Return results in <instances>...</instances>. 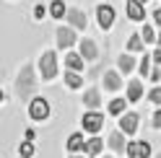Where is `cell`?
Wrapping results in <instances>:
<instances>
[{"instance_id":"obj_5","label":"cell","mask_w":161,"mask_h":158,"mask_svg":"<svg viewBox=\"0 0 161 158\" xmlns=\"http://www.w3.org/2000/svg\"><path fill=\"white\" fill-rule=\"evenodd\" d=\"M80 122H83V130L86 132H99L104 127V117L99 114V112H86Z\"/></svg>"},{"instance_id":"obj_15","label":"cell","mask_w":161,"mask_h":158,"mask_svg":"<svg viewBox=\"0 0 161 158\" xmlns=\"http://www.w3.org/2000/svg\"><path fill=\"white\" fill-rule=\"evenodd\" d=\"M83 104L88 106V109H96V106L102 104V93H99L96 88H88V91L83 93Z\"/></svg>"},{"instance_id":"obj_23","label":"cell","mask_w":161,"mask_h":158,"mask_svg":"<svg viewBox=\"0 0 161 158\" xmlns=\"http://www.w3.org/2000/svg\"><path fill=\"white\" fill-rule=\"evenodd\" d=\"M127 49H130V52H140V49H143V36L133 34V36H130V42H127Z\"/></svg>"},{"instance_id":"obj_30","label":"cell","mask_w":161,"mask_h":158,"mask_svg":"<svg viewBox=\"0 0 161 158\" xmlns=\"http://www.w3.org/2000/svg\"><path fill=\"white\" fill-rule=\"evenodd\" d=\"M151 81H161V67H158V70H153V73H151Z\"/></svg>"},{"instance_id":"obj_3","label":"cell","mask_w":161,"mask_h":158,"mask_svg":"<svg viewBox=\"0 0 161 158\" xmlns=\"http://www.w3.org/2000/svg\"><path fill=\"white\" fill-rule=\"evenodd\" d=\"M29 117L36 119V122L47 119V117H49V104H47V98H42V96L31 98V104H29Z\"/></svg>"},{"instance_id":"obj_25","label":"cell","mask_w":161,"mask_h":158,"mask_svg":"<svg viewBox=\"0 0 161 158\" xmlns=\"http://www.w3.org/2000/svg\"><path fill=\"white\" fill-rule=\"evenodd\" d=\"M140 75H143V78H146V75H151V57H148V55L143 57V60H140Z\"/></svg>"},{"instance_id":"obj_8","label":"cell","mask_w":161,"mask_h":158,"mask_svg":"<svg viewBox=\"0 0 161 158\" xmlns=\"http://www.w3.org/2000/svg\"><path fill=\"white\" fill-rule=\"evenodd\" d=\"M138 119H140V117H138L135 112L122 114V119H119V130H122L125 135H133V132L138 130Z\"/></svg>"},{"instance_id":"obj_33","label":"cell","mask_w":161,"mask_h":158,"mask_svg":"<svg viewBox=\"0 0 161 158\" xmlns=\"http://www.w3.org/2000/svg\"><path fill=\"white\" fill-rule=\"evenodd\" d=\"M70 158H83V155H75V153H73V155H70Z\"/></svg>"},{"instance_id":"obj_13","label":"cell","mask_w":161,"mask_h":158,"mask_svg":"<svg viewBox=\"0 0 161 158\" xmlns=\"http://www.w3.org/2000/svg\"><path fill=\"white\" fill-rule=\"evenodd\" d=\"M140 98H143V83L130 81L127 83V101H140Z\"/></svg>"},{"instance_id":"obj_28","label":"cell","mask_w":161,"mask_h":158,"mask_svg":"<svg viewBox=\"0 0 161 158\" xmlns=\"http://www.w3.org/2000/svg\"><path fill=\"white\" fill-rule=\"evenodd\" d=\"M44 13H47L44 5H36V8H34V18H44Z\"/></svg>"},{"instance_id":"obj_19","label":"cell","mask_w":161,"mask_h":158,"mask_svg":"<svg viewBox=\"0 0 161 158\" xmlns=\"http://www.w3.org/2000/svg\"><path fill=\"white\" fill-rule=\"evenodd\" d=\"M102 148H104V140L91 137V140H86V148H83V150H86L88 155H99V153H102Z\"/></svg>"},{"instance_id":"obj_17","label":"cell","mask_w":161,"mask_h":158,"mask_svg":"<svg viewBox=\"0 0 161 158\" xmlns=\"http://www.w3.org/2000/svg\"><path fill=\"white\" fill-rule=\"evenodd\" d=\"M49 16H52V18L68 16V5L63 3V0H52V3H49Z\"/></svg>"},{"instance_id":"obj_36","label":"cell","mask_w":161,"mask_h":158,"mask_svg":"<svg viewBox=\"0 0 161 158\" xmlns=\"http://www.w3.org/2000/svg\"><path fill=\"white\" fill-rule=\"evenodd\" d=\"M104 158H109V155H104Z\"/></svg>"},{"instance_id":"obj_26","label":"cell","mask_w":161,"mask_h":158,"mask_svg":"<svg viewBox=\"0 0 161 158\" xmlns=\"http://www.w3.org/2000/svg\"><path fill=\"white\" fill-rule=\"evenodd\" d=\"M18 153H21L24 158H29V155H31V153H34V145H31V143H29V140H26V143H21V148H18Z\"/></svg>"},{"instance_id":"obj_7","label":"cell","mask_w":161,"mask_h":158,"mask_svg":"<svg viewBox=\"0 0 161 158\" xmlns=\"http://www.w3.org/2000/svg\"><path fill=\"white\" fill-rule=\"evenodd\" d=\"M127 155L130 158H151V145L140 143V140H133V143H127Z\"/></svg>"},{"instance_id":"obj_9","label":"cell","mask_w":161,"mask_h":158,"mask_svg":"<svg viewBox=\"0 0 161 158\" xmlns=\"http://www.w3.org/2000/svg\"><path fill=\"white\" fill-rule=\"evenodd\" d=\"M65 18H68V24L73 26V29H86V24H88V18H86V13L80 11V8H70Z\"/></svg>"},{"instance_id":"obj_21","label":"cell","mask_w":161,"mask_h":158,"mask_svg":"<svg viewBox=\"0 0 161 158\" xmlns=\"http://www.w3.org/2000/svg\"><path fill=\"white\" fill-rule=\"evenodd\" d=\"M125 104H127V98H114L112 104H109V114H114V117H119L125 112Z\"/></svg>"},{"instance_id":"obj_37","label":"cell","mask_w":161,"mask_h":158,"mask_svg":"<svg viewBox=\"0 0 161 158\" xmlns=\"http://www.w3.org/2000/svg\"><path fill=\"white\" fill-rule=\"evenodd\" d=\"M21 158H24V155H21Z\"/></svg>"},{"instance_id":"obj_14","label":"cell","mask_w":161,"mask_h":158,"mask_svg":"<svg viewBox=\"0 0 161 158\" xmlns=\"http://www.w3.org/2000/svg\"><path fill=\"white\" fill-rule=\"evenodd\" d=\"M83 60L86 57L83 55H75V52H70V55H65V65H68V70H83Z\"/></svg>"},{"instance_id":"obj_34","label":"cell","mask_w":161,"mask_h":158,"mask_svg":"<svg viewBox=\"0 0 161 158\" xmlns=\"http://www.w3.org/2000/svg\"><path fill=\"white\" fill-rule=\"evenodd\" d=\"M140 3H148V0H140Z\"/></svg>"},{"instance_id":"obj_27","label":"cell","mask_w":161,"mask_h":158,"mask_svg":"<svg viewBox=\"0 0 161 158\" xmlns=\"http://www.w3.org/2000/svg\"><path fill=\"white\" fill-rule=\"evenodd\" d=\"M148 101H153V104H161V88H153V91L148 93Z\"/></svg>"},{"instance_id":"obj_20","label":"cell","mask_w":161,"mask_h":158,"mask_svg":"<svg viewBox=\"0 0 161 158\" xmlns=\"http://www.w3.org/2000/svg\"><path fill=\"white\" fill-rule=\"evenodd\" d=\"M65 83H68V88H80L83 86V78H80L75 70H68L65 73Z\"/></svg>"},{"instance_id":"obj_4","label":"cell","mask_w":161,"mask_h":158,"mask_svg":"<svg viewBox=\"0 0 161 158\" xmlns=\"http://www.w3.org/2000/svg\"><path fill=\"white\" fill-rule=\"evenodd\" d=\"M96 21H99L102 29H112V24H114V8L107 5V3H102V5L96 8Z\"/></svg>"},{"instance_id":"obj_31","label":"cell","mask_w":161,"mask_h":158,"mask_svg":"<svg viewBox=\"0 0 161 158\" xmlns=\"http://www.w3.org/2000/svg\"><path fill=\"white\" fill-rule=\"evenodd\" d=\"M153 18H156V24L161 26V8H156V11H153Z\"/></svg>"},{"instance_id":"obj_11","label":"cell","mask_w":161,"mask_h":158,"mask_svg":"<svg viewBox=\"0 0 161 158\" xmlns=\"http://www.w3.org/2000/svg\"><path fill=\"white\" fill-rule=\"evenodd\" d=\"M119 86H122V81H119V73L107 70V73H104V91H119Z\"/></svg>"},{"instance_id":"obj_2","label":"cell","mask_w":161,"mask_h":158,"mask_svg":"<svg viewBox=\"0 0 161 158\" xmlns=\"http://www.w3.org/2000/svg\"><path fill=\"white\" fill-rule=\"evenodd\" d=\"M16 88H18V96H21V98H26L29 93L34 91V70H31L29 65L21 70V75H18V83H16Z\"/></svg>"},{"instance_id":"obj_24","label":"cell","mask_w":161,"mask_h":158,"mask_svg":"<svg viewBox=\"0 0 161 158\" xmlns=\"http://www.w3.org/2000/svg\"><path fill=\"white\" fill-rule=\"evenodd\" d=\"M140 36H143V42H146V44H151V42H158V36H156V31H153L151 26H143V29H140Z\"/></svg>"},{"instance_id":"obj_35","label":"cell","mask_w":161,"mask_h":158,"mask_svg":"<svg viewBox=\"0 0 161 158\" xmlns=\"http://www.w3.org/2000/svg\"><path fill=\"white\" fill-rule=\"evenodd\" d=\"M156 158H161V155H156Z\"/></svg>"},{"instance_id":"obj_1","label":"cell","mask_w":161,"mask_h":158,"mask_svg":"<svg viewBox=\"0 0 161 158\" xmlns=\"http://www.w3.org/2000/svg\"><path fill=\"white\" fill-rule=\"evenodd\" d=\"M39 70H42V78H44V81H52V78L57 75V55L52 52V49L39 57Z\"/></svg>"},{"instance_id":"obj_22","label":"cell","mask_w":161,"mask_h":158,"mask_svg":"<svg viewBox=\"0 0 161 158\" xmlns=\"http://www.w3.org/2000/svg\"><path fill=\"white\" fill-rule=\"evenodd\" d=\"M117 65H119V70H122V73H130V70L135 67V60H133L130 55H122V57L117 60Z\"/></svg>"},{"instance_id":"obj_16","label":"cell","mask_w":161,"mask_h":158,"mask_svg":"<svg viewBox=\"0 0 161 158\" xmlns=\"http://www.w3.org/2000/svg\"><path fill=\"white\" fill-rule=\"evenodd\" d=\"M107 143H109V148H112L114 153H125V137H122V130H119V132H112Z\"/></svg>"},{"instance_id":"obj_32","label":"cell","mask_w":161,"mask_h":158,"mask_svg":"<svg viewBox=\"0 0 161 158\" xmlns=\"http://www.w3.org/2000/svg\"><path fill=\"white\" fill-rule=\"evenodd\" d=\"M153 60H156V62L161 65V49H156V52H153Z\"/></svg>"},{"instance_id":"obj_12","label":"cell","mask_w":161,"mask_h":158,"mask_svg":"<svg viewBox=\"0 0 161 158\" xmlns=\"http://www.w3.org/2000/svg\"><path fill=\"white\" fill-rule=\"evenodd\" d=\"M80 55H83L86 60H96L99 57V49H96V44L91 39H80Z\"/></svg>"},{"instance_id":"obj_29","label":"cell","mask_w":161,"mask_h":158,"mask_svg":"<svg viewBox=\"0 0 161 158\" xmlns=\"http://www.w3.org/2000/svg\"><path fill=\"white\" fill-rule=\"evenodd\" d=\"M153 127H156V130H161V109L153 114Z\"/></svg>"},{"instance_id":"obj_10","label":"cell","mask_w":161,"mask_h":158,"mask_svg":"<svg viewBox=\"0 0 161 158\" xmlns=\"http://www.w3.org/2000/svg\"><path fill=\"white\" fill-rule=\"evenodd\" d=\"M57 44H60V49L73 47L75 44V29L73 26L70 29H57Z\"/></svg>"},{"instance_id":"obj_18","label":"cell","mask_w":161,"mask_h":158,"mask_svg":"<svg viewBox=\"0 0 161 158\" xmlns=\"http://www.w3.org/2000/svg\"><path fill=\"white\" fill-rule=\"evenodd\" d=\"M80 148H86L83 135H80V132H73V135L68 137V150H70V153H75V150H80Z\"/></svg>"},{"instance_id":"obj_6","label":"cell","mask_w":161,"mask_h":158,"mask_svg":"<svg viewBox=\"0 0 161 158\" xmlns=\"http://www.w3.org/2000/svg\"><path fill=\"white\" fill-rule=\"evenodd\" d=\"M146 3H140V0H125V8H127V18L130 21H143L146 18Z\"/></svg>"}]
</instances>
